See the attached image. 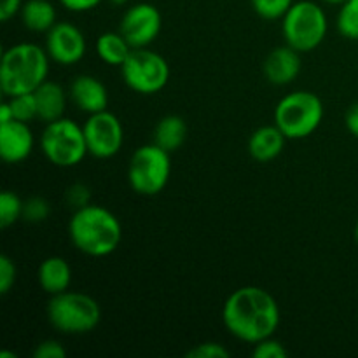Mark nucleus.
I'll return each instance as SVG.
<instances>
[{
	"label": "nucleus",
	"instance_id": "nucleus-1",
	"mask_svg": "<svg viewBox=\"0 0 358 358\" xmlns=\"http://www.w3.org/2000/svg\"><path fill=\"white\" fill-rule=\"evenodd\" d=\"M280 318L278 303L261 287H241L224 303L222 320L229 334L250 345L273 338Z\"/></svg>",
	"mask_w": 358,
	"mask_h": 358
},
{
	"label": "nucleus",
	"instance_id": "nucleus-2",
	"mask_svg": "<svg viewBox=\"0 0 358 358\" xmlns=\"http://www.w3.org/2000/svg\"><path fill=\"white\" fill-rule=\"evenodd\" d=\"M69 234L79 252L90 257H107L117 250L122 240V227L110 210L90 203L73 212Z\"/></svg>",
	"mask_w": 358,
	"mask_h": 358
},
{
	"label": "nucleus",
	"instance_id": "nucleus-3",
	"mask_svg": "<svg viewBox=\"0 0 358 358\" xmlns=\"http://www.w3.org/2000/svg\"><path fill=\"white\" fill-rule=\"evenodd\" d=\"M49 55L34 42H20L6 49L0 62V87L6 96L34 93L48 80Z\"/></svg>",
	"mask_w": 358,
	"mask_h": 358
},
{
	"label": "nucleus",
	"instance_id": "nucleus-4",
	"mask_svg": "<svg viewBox=\"0 0 358 358\" xmlns=\"http://www.w3.org/2000/svg\"><path fill=\"white\" fill-rule=\"evenodd\" d=\"M48 318L52 327L63 334H87L100 324L101 308L98 301L87 294L65 290L51 296L48 304Z\"/></svg>",
	"mask_w": 358,
	"mask_h": 358
},
{
	"label": "nucleus",
	"instance_id": "nucleus-5",
	"mask_svg": "<svg viewBox=\"0 0 358 358\" xmlns=\"http://www.w3.org/2000/svg\"><path fill=\"white\" fill-rule=\"evenodd\" d=\"M324 101L311 91H294L278 101L275 108V124L290 140L313 135L324 119Z\"/></svg>",
	"mask_w": 358,
	"mask_h": 358
},
{
	"label": "nucleus",
	"instance_id": "nucleus-6",
	"mask_svg": "<svg viewBox=\"0 0 358 358\" xmlns=\"http://www.w3.org/2000/svg\"><path fill=\"white\" fill-rule=\"evenodd\" d=\"M285 42L299 52H310L324 42L329 30L325 10L311 0L294 2L282 17Z\"/></svg>",
	"mask_w": 358,
	"mask_h": 358
},
{
	"label": "nucleus",
	"instance_id": "nucleus-7",
	"mask_svg": "<svg viewBox=\"0 0 358 358\" xmlns=\"http://www.w3.org/2000/svg\"><path fill=\"white\" fill-rule=\"evenodd\" d=\"M41 149L49 163L59 168L77 166L83 163L86 154H90L84 128L66 117L45 122L41 136Z\"/></svg>",
	"mask_w": 358,
	"mask_h": 358
},
{
	"label": "nucleus",
	"instance_id": "nucleus-8",
	"mask_svg": "<svg viewBox=\"0 0 358 358\" xmlns=\"http://www.w3.org/2000/svg\"><path fill=\"white\" fill-rule=\"evenodd\" d=\"M171 173L170 152L156 143L142 145L133 152L128 166V180L140 196H156L166 187Z\"/></svg>",
	"mask_w": 358,
	"mask_h": 358
},
{
	"label": "nucleus",
	"instance_id": "nucleus-9",
	"mask_svg": "<svg viewBox=\"0 0 358 358\" xmlns=\"http://www.w3.org/2000/svg\"><path fill=\"white\" fill-rule=\"evenodd\" d=\"M122 79L129 90L140 94H156L170 80V65L157 52L147 48L133 49L121 66Z\"/></svg>",
	"mask_w": 358,
	"mask_h": 358
},
{
	"label": "nucleus",
	"instance_id": "nucleus-10",
	"mask_svg": "<svg viewBox=\"0 0 358 358\" xmlns=\"http://www.w3.org/2000/svg\"><path fill=\"white\" fill-rule=\"evenodd\" d=\"M84 136H86L87 152L98 159L114 157L124 143V129L115 114L108 110L96 112L84 122Z\"/></svg>",
	"mask_w": 358,
	"mask_h": 358
},
{
	"label": "nucleus",
	"instance_id": "nucleus-11",
	"mask_svg": "<svg viewBox=\"0 0 358 358\" xmlns=\"http://www.w3.org/2000/svg\"><path fill=\"white\" fill-rule=\"evenodd\" d=\"M161 13L152 3H135L124 13L119 31L133 49L147 48L157 38L161 31Z\"/></svg>",
	"mask_w": 358,
	"mask_h": 358
},
{
	"label": "nucleus",
	"instance_id": "nucleus-12",
	"mask_svg": "<svg viewBox=\"0 0 358 358\" xmlns=\"http://www.w3.org/2000/svg\"><path fill=\"white\" fill-rule=\"evenodd\" d=\"M45 51L52 62L59 65H73L86 55V38L76 24L59 21L48 31Z\"/></svg>",
	"mask_w": 358,
	"mask_h": 358
},
{
	"label": "nucleus",
	"instance_id": "nucleus-13",
	"mask_svg": "<svg viewBox=\"0 0 358 358\" xmlns=\"http://www.w3.org/2000/svg\"><path fill=\"white\" fill-rule=\"evenodd\" d=\"M34 133L28 122L13 121L0 124V156L6 163L16 164L27 159L34 150Z\"/></svg>",
	"mask_w": 358,
	"mask_h": 358
},
{
	"label": "nucleus",
	"instance_id": "nucleus-14",
	"mask_svg": "<svg viewBox=\"0 0 358 358\" xmlns=\"http://www.w3.org/2000/svg\"><path fill=\"white\" fill-rule=\"evenodd\" d=\"M69 96L72 103L86 114H96V112L107 110L108 93L100 79L94 76H77L70 84Z\"/></svg>",
	"mask_w": 358,
	"mask_h": 358
},
{
	"label": "nucleus",
	"instance_id": "nucleus-15",
	"mask_svg": "<svg viewBox=\"0 0 358 358\" xmlns=\"http://www.w3.org/2000/svg\"><path fill=\"white\" fill-rule=\"evenodd\" d=\"M301 52L290 48L289 44L282 48H275L264 59L266 79L276 86H287L294 83L301 72Z\"/></svg>",
	"mask_w": 358,
	"mask_h": 358
},
{
	"label": "nucleus",
	"instance_id": "nucleus-16",
	"mask_svg": "<svg viewBox=\"0 0 358 358\" xmlns=\"http://www.w3.org/2000/svg\"><path fill=\"white\" fill-rule=\"evenodd\" d=\"M287 136L276 124L255 129L248 138V152L259 163H269L282 154Z\"/></svg>",
	"mask_w": 358,
	"mask_h": 358
},
{
	"label": "nucleus",
	"instance_id": "nucleus-17",
	"mask_svg": "<svg viewBox=\"0 0 358 358\" xmlns=\"http://www.w3.org/2000/svg\"><path fill=\"white\" fill-rule=\"evenodd\" d=\"M37 280L44 292L56 296V294L69 290L70 283H72V268L63 257L52 255L38 266Z\"/></svg>",
	"mask_w": 358,
	"mask_h": 358
},
{
	"label": "nucleus",
	"instance_id": "nucleus-18",
	"mask_svg": "<svg viewBox=\"0 0 358 358\" xmlns=\"http://www.w3.org/2000/svg\"><path fill=\"white\" fill-rule=\"evenodd\" d=\"M37 100L38 119L44 122H52L63 117L66 108V91L59 84L52 80H45L44 84L34 91Z\"/></svg>",
	"mask_w": 358,
	"mask_h": 358
},
{
	"label": "nucleus",
	"instance_id": "nucleus-19",
	"mask_svg": "<svg viewBox=\"0 0 358 358\" xmlns=\"http://www.w3.org/2000/svg\"><path fill=\"white\" fill-rule=\"evenodd\" d=\"M21 23L24 28L35 34H48L58 21H56V9L49 0H28L20 10Z\"/></svg>",
	"mask_w": 358,
	"mask_h": 358
},
{
	"label": "nucleus",
	"instance_id": "nucleus-20",
	"mask_svg": "<svg viewBox=\"0 0 358 358\" xmlns=\"http://www.w3.org/2000/svg\"><path fill=\"white\" fill-rule=\"evenodd\" d=\"M187 138V124L180 115H164L154 128V143L166 152H175Z\"/></svg>",
	"mask_w": 358,
	"mask_h": 358
},
{
	"label": "nucleus",
	"instance_id": "nucleus-21",
	"mask_svg": "<svg viewBox=\"0 0 358 358\" xmlns=\"http://www.w3.org/2000/svg\"><path fill=\"white\" fill-rule=\"evenodd\" d=\"M133 48L129 42L122 37L121 31H105L96 41V55L107 65L122 66V63L131 55Z\"/></svg>",
	"mask_w": 358,
	"mask_h": 358
},
{
	"label": "nucleus",
	"instance_id": "nucleus-22",
	"mask_svg": "<svg viewBox=\"0 0 358 358\" xmlns=\"http://www.w3.org/2000/svg\"><path fill=\"white\" fill-rule=\"evenodd\" d=\"M338 30L343 37L358 41V0H348L338 14Z\"/></svg>",
	"mask_w": 358,
	"mask_h": 358
},
{
	"label": "nucleus",
	"instance_id": "nucleus-23",
	"mask_svg": "<svg viewBox=\"0 0 358 358\" xmlns=\"http://www.w3.org/2000/svg\"><path fill=\"white\" fill-rule=\"evenodd\" d=\"M23 217V201L13 191L0 194V227H9Z\"/></svg>",
	"mask_w": 358,
	"mask_h": 358
},
{
	"label": "nucleus",
	"instance_id": "nucleus-24",
	"mask_svg": "<svg viewBox=\"0 0 358 358\" xmlns=\"http://www.w3.org/2000/svg\"><path fill=\"white\" fill-rule=\"evenodd\" d=\"M9 103H10V108H13V114L16 121L30 122L34 121V119H38L37 100H35L34 93H24V94L10 96Z\"/></svg>",
	"mask_w": 358,
	"mask_h": 358
},
{
	"label": "nucleus",
	"instance_id": "nucleus-25",
	"mask_svg": "<svg viewBox=\"0 0 358 358\" xmlns=\"http://www.w3.org/2000/svg\"><path fill=\"white\" fill-rule=\"evenodd\" d=\"M294 0H252L255 13L264 20H280L292 7Z\"/></svg>",
	"mask_w": 358,
	"mask_h": 358
},
{
	"label": "nucleus",
	"instance_id": "nucleus-26",
	"mask_svg": "<svg viewBox=\"0 0 358 358\" xmlns=\"http://www.w3.org/2000/svg\"><path fill=\"white\" fill-rule=\"evenodd\" d=\"M51 213V205L48 199L41 198V196H34L28 201H23V219L28 222H42L45 220Z\"/></svg>",
	"mask_w": 358,
	"mask_h": 358
},
{
	"label": "nucleus",
	"instance_id": "nucleus-27",
	"mask_svg": "<svg viewBox=\"0 0 358 358\" xmlns=\"http://www.w3.org/2000/svg\"><path fill=\"white\" fill-rule=\"evenodd\" d=\"M252 355L255 358H287L289 357V352H287V348L282 343L273 338H268L255 345Z\"/></svg>",
	"mask_w": 358,
	"mask_h": 358
},
{
	"label": "nucleus",
	"instance_id": "nucleus-28",
	"mask_svg": "<svg viewBox=\"0 0 358 358\" xmlns=\"http://www.w3.org/2000/svg\"><path fill=\"white\" fill-rule=\"evenodd\" d=\"M16 283V264L9 255H0V294L6 296Z\"/></svg>",
	"mask_w": 358,
	"mask_h": 358
},
{
	"label": "nucleus",
	"instance_id": "nucleus-29",
	"mask_svg": "<svg viewBox=\"0 0 358 358\" xmlns=\"http://www.w3.org/2000/svg\"><path fill=\"white\" fill-rule=\"evenodd\" d=\"M229 350L220 343H201L187 353V358H229Z\"/></svg>",
	"mask_w": 358,
	"mask_h": 358
},
{
	"label": "nucleus",
	"instance_id": "nucleus-30",
	"mask_svg": "<svg viewBox=\"0 0 358 358\" xmlns=\"http://www.w3.org/2000/svg\"><path fill=\"white\" fill-rule=\"evenodd\" d=\"M35 358H65L66 350L63 348L62 343L55 341V339H48V341H42L41 345H37L34 352Z\"/></svg>",
	"mask_w": 358,
	"mask_h": 358
},
{
	"label": "nucleus",
	"instance_id": "nucleus-31",
	"mask_svg": "<svg viewBox=\"0 0 358 358\" xmlns=\"http://www.w3.org/2000/svg\"><path fill=\"white\" fill-rule=\"evenodd\" d=\"M90 199H91L90 189H87L84 184H73L72 187L66 191V201H69L76 210L90 205Z\"/></svg>",
	"mask_w": 358,
	"mask_h": 358
},
{
	"label": "nucleus",
	"instance_id": "nucleus-32",
	"mask_svg": "<svg viewBox=\"0 0 358 358\" xmlns=\"http://www.w3.org/2000/svg\"><path fill=\"white\" fill-rule=\"evenodd\" d=\"M101 2L103 0H59V3L66 10H70V13H86V10H91L96 6H100Z\"/></svg>",
	"mask_w": 358,
	"mask_h": 358
},
{
	"label": "nucleus",
	"instance_id": "nucleus-33",
	"mask_svg": "<svg viewBox=\"0 0 358 358\" xmlns=\"http://www.w3.org/2000/svg\"><path fill=\"white\" fill-rule=\"evenodd\" d=\"M21 7H23L21 0H0V20L9 21L20 13Z\"/></svg>",
	"mask_w": 358,
	"mask_h": 358
},
{
	"label": "nucleus",
	"instance_id": "nucleus-34",
	"mask_svg": "<svg viewBox=\"0 0 358 358\" xmlns=\"http://www.w3.org/2000/svg\"><path fill=\"white\" fill-rule=\"evenodd\" d=\"M345 124H346V128H348V131L358 138V103L352 105V107H350V110L346 112Z\"/></svg>",
	"mask_w": 358,
	"mask_h": 358
},
{
	"label": "nucleus",
	"instance_id": "nucleus-35",
	"mask_svg": "<svg viewBox=\"0 0 358 358\" xmlns=\"http://www.w3.org/2000/svg\"><path fill=\"white\" fill-rule=\"evenodd\" d=\"M13 119H14V114H13V108H10V103L9 101H3V103L0 105V124L13 121Z\"/></svg>",
	"mask_w": 358,
	"mask_h": 358
},
{
	"label": "nucleus",
	"instance_id": "nucleus-36",
	"mask_svg": "<svg viewBox=\"0 0 358 358\" xmlns=\"http://www.w3.org/2000/svg\"><path fill=\"white\" fill-rule=\"evenodd\" d=\"M17 355L13 352H0V358H16Z\"/></svg>",
	"mask_w": 358,
	"mask_h": 358
},
{
	"label": "nucleus",
	"instance_id": "nucleus-37",
	"mask_svg": "<svg viewBox=\"0 0 358 358\" xmlns=\"http://www.w3.org/2000/svg\"><path fill=\"white\" fill-rule=\"evenodd\" d=\"M327 3H332V6H343L345 2H348V0H325Z\"/></svg>",
	"mask_w": 358,
	"mask_h": 358
},
{
	"label": "nucleus",
	"instance_id": "nucleus-38",
	"mask_svg": "<svg viewBox=\"0 0 358 358\" xmlns=\"http://www.w3.org/2000/svg\"><path fill=\"white\" fill-rule=\"evenodd\" d=\"M108 2H112L114 6H124V3L129 2V0H108Z\"/></svg>",
	"mask_w": 358,
	"mask_h": 358
},
{
	"label": "nucleus",
	"instance_id": "nucleus-39",
	"mask_svg": "<svg viewBox=\"0 0 358 358\" xmlns=\"http://www.w3.org/2000/svg\"><path fill=\"white\" fill-rule=\"evenodd\" d=\"M355 241H357V245H358V222H357V226H355Z\"/></svg>",
	"mask_w": 358,
	"mask_h": 358
}]
</instances>
